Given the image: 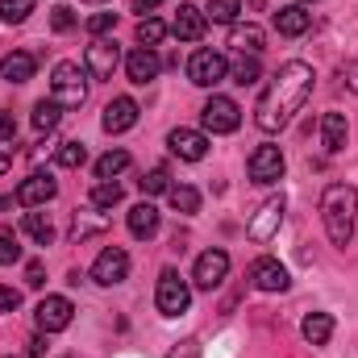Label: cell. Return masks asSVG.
I'll return each mask as SVG.
<instances>
[{
  "instance_id": "cell-5",
  "label": "cell",
  "mask_w": 358,
  "mask_h": 358,
  "mask_svg": "<svg viewBox=\"0 0 358 358\" xmlns=\"http://www.w3.org/2000/svg\"><path fill=\"white\" fill-rule=\"evenodd\" d=\"M155 304H159V313H163V317H179V313H187V304H192V287L179 279V271L167 267L163 275H159Z\"/></svg>"
},
{
  "instance_id": "cell-40",
  "label": "cell",
  "mask_w": 358,
  "mask_h": 358,
  "mask_svg": "<svg viewBox=\"0 0 358 358\" xmlns=\"http://www.w3.org/2000/svg\"><path fill=\"white\" fill-rule=\"evenodd\" d=\"M13 308H21V292L0 283V313H13Z\"/></svg>"
},
{
  "instance_id": "cell-22",
  "label": "cell",
  "mask_w": 358,
  "mask_h": 358,
  "mask_svg": "<svg viewBox=\"0 0 358 358\" xmlns=\"http://www.w3.org/2000/svg\"><path fill=\"white\" fill-rule=\"evenodd\" d=\"M308 25H313V17L304 13V4H283V8L275 13V29H279L283 38H300Z\"/></svg>"
},
{
  "instance_id": "cell-48",
  "label": "cell",
  "mask_w": 358,
  "mask_h": 358,
  "mask_svg": "<svg viewBox=\"0 0 358 358\" xmlns=\"http://www.w3.org/2000/svg\"><path fill=\"white\" fill-rule=\"evenodd\" d=\"M8 204H13V200H0V208H8Z\"/></svg>"
},
{
  "instance_id": "cell-46",
  "label": "cell",
  "mask_w": 358,
  "mask_h": 358,
  "mask_svg": "<svg viewBox=\"0 0 358 358\" xmlns=\"http://www.w3.org/2000/svg\"><path fill=\"white\" fill-rule=\"evenodd\" d=\"M159 4H163V0H134L138 13H150V8H159Z\"/></svg>"
},
{
  "instance_id": "cell-2",
  "label": "cell",
  "mask_w": 358,
  "mask_h": 358,
  "mask_svg": "<svg viewBox=\"0 0 358 358\" xmlns=\"http://www.w3.org/2000/svg\"><path fill=\"white\" fill-rule=\"evenodd\" d=\"M321 221H325V234L334 246H350L355 238V221H358V192L350 183H329L321 192Z\"/></svg>"
},
{
  "instance_id": "cell-49",
  "label": "cell",
  "mask_w": 358,
  "mask_h": 358,
  "mask_svg": "<svg viewBox=\"0 0 358 358\" xmlns=\"http://www.w3.org/2000/svg\"><path fill=\"white\" fill-rule=\"evenodd\" d=\"M84 4H104V0H84Z\"/></svg>"
},
{
  "instance_id": "cell-50",
  "label": "cell",
  "mask_w": 358,
  "mask_h": 358,
  "mask_svg": "<svg viewBox=\"0 0 358 358\" xmlns=\"http://www.w3.org/2000/svg\"><path fill=\"white\" fill-rule=\"evenodd\" d=\"M296 4H313V0H296Z\"/></svg>"
},
{
  "instance_id": "cell-41",
  "label": "cell",
  "mask_w": 358,
  "mask_h": 358,
  "mask_svg": "<svg viewBox=\"0 0 358 358\" xmlns=\"http://www.w3.org/2000/svg\"><path fill=\"white\" fill-rule=\"evenodd\" d=\"M13 134H17V121H13V113H0V142H13Z\"/></svg>"
},
{
  "instance_id": "cell-38",
  "label": "cell",
  "mask_w": 358,
  "mask_h": 358,
  "mask_svg": "<svg viewBox=\"0 0 358 358\" xmlns=\"http://www.w3.org/2000/svg\"><path fill=\"white\" fill-rule=\"evenodd\" d=\"M50 25H55V34H67V29H76V13L67 4H55L50 8Z\"/></svg>"
},
{
  "instance_id": "cell-6",
  "label": "cell",
  "mask_w": 358,
  "mask_h": 358,
  "mask_svg": "<svg viewBox=\"0 0 358 358\" xmlns=\"http://www.w3.org/2000/svg\"><path fill=\"white\" fill-rule=\"evenodd\" d=\"M200 121H204L208 134H234L242 125V108L229 96H208V104L200 108Z\"/></svg>"
},
{
  "instance_id": "cell-34",
  "label": "cell",
  "mask_w": 358,
  "mask_h": 358,
  "mask_svg": "<svg viewBox=\"0 0 358 358\" xmlns=\"http://www.w3.org/2000/svg\"><path fill=\"white\" fill-rule=\"evenodd\" d=\"M138 183H142L146 196H163V192H171V171H167V167H150Z\"/></svg>"
},
{
  "instance_id": "cell-33",
  "label": "cell",
  "mask_w": 358,
  "mask_h": 358,
  "mask_svg": "<svg viewBox=\"0 0 358 358\" xmlns=\"http://www.w3.org/2000/svg\"><path fill=\"white\" fill-rule=\"evenodd\" d=\"M55 163H59V167H67V171L84 167V163H88V150H84V142H63V146H59V155H55Z\"/></svg>"
},
{
  "instance_id": "cell-32",
  "label": "cell",
  "mask_w": 358,
  "mask_h": 358,
  "mask_svg": "<svg viewBox=\"0 0 358 358\" xmlns=\"http://www.w3.org/2000/svg\"><path fill=\"white\" fill-rule=\"evenodd\" d=\"M163 38H167V25H163L159 17H142V21H138V42H142V46H150V50H155Z\"/></svg>"
},
{
  "instance_id": "cell-8",
  "label": "cell",
  "mask_w": 358,
  "mask_h": 358,
  "mask_svg": "<svg viewBox=\"0 0 358 358\" xmlns=\"http://www.w3.org/2000/svg\"><path fill=\"white\" fill-rule=\"evenodd\" d=\"M125 275H129V255H125L121 246H104V250L96 255V263H92V279H96L100 287H117Z\"/></svg>"
},
{
  "instance_id": "cell-28",
  "label": "cell",
  "mask_w": 358,
  "mask_h": 358,
  "mask_svg": "<svg viewBox=\"0 0 358 358\" xmlns=\"http://www.w3.org/2000/svg\"><path fill=\"white\" fill-rule=\"evenodd\" d=\"M167 196H171V208L183 213V217H192V213L200 208V192H196V187H187V183H171V192H167Z\"/></svg>"
},
{
  "instance_id": "cell-19",
  "label": "cell",
  "mask_w": 358,
  "mask_h": 358,
  "mask_svg": "<svg viewBox=\"0 0 358 358\" xmlns=\"http://www.w3.org/2000/svg\"><path fill=\"white\" fill-rule=\"evenodd\" d=\"M108 229V217L92 204V208H76V217H71V242H88L96 234H104Z\"/></svg>"
},
{
  "instance_id": "cell-9",
  "label": "cell",
  "mask_w": 358,
  "mask_h": 358,
  "mask_svg": "<svg viewBox=\"0 0 358 358\" xmlns=\"http://www.w3.org/2000/svg\"><path fill=\"white\" fill-rule=\"evenodd\" d=\"M283 213H287V204H283V196H271L263 200V208L255 213V221H250V242H259V246H267L271 238L279 234V225H283Z\"/></svg>"
},
{
  "instance_id": "cell-7",
  "label": "cell",
  "mask_w": 358,
  "mask_h": 358,
  "mask_svg": "<svg viewBox=\"0 0 358 358\" xmlns=\"http://www.w3.org/2000/svg\"><path fill=\"white\" fill-rule=\"evenodd\" d=\"M71 317H76V304L67 296H42L38 308H34V321H38L42 334H63L71 325Z\"/></svg>"
},
{
  "instance_id": "cell-27",
  "label": "cell",
  "mask_w": 358,
  "mask_h": 358,
  "mask_svg": "<svg viewBox=\"0 0 358 358\" xmlns=\"http://www.w3.org/2000/svg\"><path fill=\"white\" fill-rule=\"evenodd\" d=\"M21 229H25L38 246H50V242H55V225H50V217H46V213H25Z\"/></svg>"
},
{
  "instance_id": "cell-43",
  "label": "cell",
  "mask_w": 358,
  "mask_h": 358,
  "mask_svg": "<svg viewBox=\"0 0 358 358\" xmlns=\"http://www.w3.org/2000/svg\"><path fill=\"white\" fill-rule=\"evenodd\" d=\"M342 80H346V88L358 96V63H346V67H342Z\"/></svg>"
},
{
  "instance_id": "cell-18",
  "label": "cell",
  "mask_w": 358,
  "mask_h": 358,
  "mask_svg": "<svg viewBox=\"0 0 358 358\" xmlns=\"http://www.w3.org/2000/svg\"><path fill=\"white\" fill-rule=\"evenodd\" d=\"M250 279H255V287H259V292H287V287H292L287 267H279L275 259H259V263L250 267Z\"/></svg>"
},
{
  "instance_id": "cell-37",
  "label": "cell",
  "mask_w": 358,
  "mask_h": 358,
  "mask_svg": "<svg viewBox=\"0 0 358 358\" xmlns=\"http://www.w3.org/2000/svg\"><path fill=\"white\" fill-rule=\"evenodd\" d=\"M17 259H21L17 234H13V229H0V267H8V263H17Z\"/></svg>"
},
{
  "instance_id": "cell-16",
  "label": "cell",
  "mask_w": 358,
  "mask_h": 358,
  "mask_svg": "<svg viewBox=\"0 0 358 358\" xmlns=\"http://www.w3.org/2000/svg\"><path fill=\"white\" fill-rule=\"evenodd\" d=\"M138 100H129V96H117L108 108H104V117H100V125H104V134H125V129H134L138 125Z\"/></svg>"
},
{
  "instance_id": "cell-42",
  "label": "cell",
  "mask_w": 358,
  "mask_h": 358,
  "mask_svg": "<svg viewBox=\"0 0 358 358\" xmlns=\"http://www.w3.org/2000/svg\"><path fill=\"white\" fill-rule=\"evenodd\" d=\"M167 358H200V346H196V342H179Z\"/></svg>"
},
{
  "instance_id": "cell-15",
  "label": "cell",
  "mask_w": 358,
  "mask_h": 358,
  "mask_svg": "<svg viewBox=\"0 0 358 358\" xmlns=\"http://www.w3.org/2000/svg\"><path fill=\"white\" fill-rule=\"evenodd\" d=\"M167 146H171V155H179L183 163H200L208 155V138L200 129H183V125L167 134Z\"/></svg>"
},
{
  "instance_id": "cell-36",
  "label": "cell",
  "mask_w": 358,
  "mask_h": 358,
  "mask_svg": "<svg viewBox=\"0 0 358 358\" xmlns=\"http://www.w3.org/2000/svg\"><path fill=\"white\" fill-rule=\"evenodd\" d=\"M34 4H38V0H0V21L21 25V21L34 13Z\"/></svg>"
},
{
  "instance_id": "cell-17",
  "label": "cell",
  "mask_w": 358,
  "mask_h": 358,
  "mask_svg": "<svg viewBox=\"0 0 358 358\" xmlns=\"http://www.w3.org/2000/svg\"><path fill=\"white\" fill-rule=\"evenodd\" d=\"M204 25H208L204 8H196V4H179L176 21H171V34H176L179 42H200V38H204Z\"/></svg>"
},
{
  "instance_id": "cell-23",
  "label": "cell",
  "mask_w": 358,
  "mask_h": 358,
  "mask_svg": "<svg viewBox=\"0 0 358 358\" xmlns=\"http://www.w3.org/2000/svg\"><path fill=\"white\" fill-rule=\"evenodd\" d=\"M321 138H325V150H329V155H342V150H346V138H350L346 117H342V113H325V121H321Z\"/></svg>"
},
{
  "instance_id": "cell-39",
  "label": "cell",
  "mask_w": 358,
  "mask_h": 358,
  "mask_svg": "<svg viewBox=\"0 0 358 358\" xmlns=\"http://www.w3.org/2000/svg\"><path fill=\"white\" fill-rule=\"evenodd\" d=\"M113 25H117V13H96V17H88V34H92V38L108 34Z\"/></svg>"
},
{
  "instance_id": "cell-10",
  "label": "cell",
  "mask_w": 358,
  "mask_h": 358,
  "mask_svg": "<svg viewBox=\"0 0 358 358\" xmlns=\"http://www.w3.org/2000/svg\"><path fill=\"white\" fill-rule=\"evenodd\" d=\"M117 63H121V50H117V42L92 38V46L84 50V71H88L92 80H113Z\"/></svg>"
},
{
  "instance_id": "cell-21",
  "label": "cell",
  "mask_w": 358,
  "mask_h": 358,
  "mask_svg": "<svg viewBox=\"0 0 358 358\" xmlns=\"http://www.w3.org/2000/svg\"><path fill=\"white\" fill-rule=\"evenodd\" d=\"M159 221H163V217H159V208H155L150 200L134 204V208H129V217H125V225H129V234H134V238H155V234H159Z\"/></svg>"
},
{
  "instance_id": "cell-20",
  "label": "cell",
  "mask_w": 358,
  "mask_h": 358,
  "mask_svg": "<svg viewBox=\"0 0 358 358\" xmlns=\"http://www.w3.org/2000/svg\"><path fill=\"white\" fill-rule=\"evenodd\" d=\"M34 71H38V59L29 50H13V55L0 59V76L8 84H25V80H34Z\"/></svg>"
},
{
  "instance_id": "cell-26",
  "label": "cell",
  "mask_w": 358,
  "mask_h": 358,
  "mask_svg": "<svg viewBox=\"0 0 358 358\" xmlns=\"http://www.w3.org/2000/svg\"><path fill=\"white\" fill-rule=\"evenodd\" d=\"M229 80L234 84H242V88H250V84H259L263 80V67H259V55H242L234 67H229Z\"/></svg>"
},
{
  "instance_id": "cell-25",
  "label": "cell",
  "mask_w": 358,
  "mask_h": 358,
  "mask_svg": "<svg viewBox=\"0 0 358 358\" xmlns=\"http://www.w3.org/2000/svg\"><path fill=\"white\" fill-rule=\"evenodd\" d=\"M300 334H304L308 346H325V342L334 338V317H329V313H308V317L300 321Z\"/></svg>"
},
{
  "instance_id": "cell-13",
  "label": "cell",
  "mask_w": 358,
  "mask_h": 358,
  "mask_svg": "<svg viewBox=\"0 0 358 358\" xmlns=\"http://www.w3.org/2000/svg\"><path fill=\"white\" fill-rule=\"evenodd\" d=\"M55 192H59L55 179L46 176V171H34L29 179L17 183V196H13V200H17L21 208H38V204H46V200H55Z\"/></svg>"
},
{
  "instance_id": "cell-3",
  "label": "cell",
  "mask_w": 358,
  "mask_h": 358,
  "mask_svg": "<svg viewBox=\"0 0 358 358\" xmlns=\"http://www.w3.org/2000/svg\"><path fill=\"white\" fill-rule=\"evenodd\" d=\"M50 100L59 108H80L88 100V71L80 63H59L50 76Z\"/></svg>"
},
{
  "instance_id": "cell-30",
  "label": "cell",
  "mask_w": 358,
  "mask_h": 358,
  "mask_svg": "<svg viewBox=\"0 0 358 358\" xmlns=\"http://www.w3.org/2000/svg\"><path fill=\"white\" fill-rule=\"evenodd\" d=\"M238 13H242V0H208V8H204V17L217 25H234Z\"/></svg>"
},
{
  "instance_id": "cell-35",
  "label": "cell",
  "mask_w": 358,
  "mask_h": 358,
  "mask_svg": "<svg viewBox=\"0 0 358 358\" xmlns=\"http://www.w3.org/2000/svg\"><path fill=\"white\" fill-rule=\"evenodd\" d=\"M121 196H125V192H121V183L100 179V183H96V192H92V204H96V208H113V204H121Z\"/></svg>"
},
{
  "instance_id": "cell-31",
  "label": "cell",
  "mask_w": 358,
  "mask_h": 358,
  "mask_svg": "<svg viewBox=\"0 0 358 358\" xmlns=\"http://www.w3.org/2000/svg\"><path fill=\"white\" fill-rule=\"evenodd\" d=\"M59 117H63V108H59L55 100H38V104H34V129L50 134V129L59 125Z\"/></svg>"
},
{
  "instance_id": "cell-47",
  "label": "cell",
  "mask_w": 358,
  "mask_h": 358,
  "mask_svg": "<svg viewBox=\"0 0 358 358\" xmlns=\"http://www.w3.org/2000/svg\"><path fill=\"white\" fill-rule=\"evenodd\" d=\"M8 167H13V159H8V155H4V150H0V176H4V171H8Z\"/></svg>"
},
{
  "instance_id": "cell-12",
  "label": "cell",
  "mask_w": 358,
  "mask_h": 358,
  "mask_svg": "<svg viewBox=\"0 0 358 358\" xmlns=\"http://www.w3.org/2000/svg\"><path fill=\"white\" fill-rule=\"evenodd\" d=\"M283 150L279 146H259L255 155H250V163H246V171H250V179L255 183H275V179H283Z\"/></svg>"
},
{
  "instance_id": "cell-24",
  "label": "cell",
  "mask_w": 358,
  "mask_h": 358,
  "mask_svg": "<svg viewBox=\"0 0 358 358\" xmlns=\"http://www.w3.org/2000/svg\"><path fill=\"white\" fill-rule=\"evenodd\" d=\"M263 38H267V34H263L255 21H246V25H234V29H229V46H234L238 55H259V50H263Z\"/></svg>"
},
{
  "instance_id": "cell-1",
  "label": "cell",
  "mask_w": 358,
  "mask_h": 358,
  "mask_svg": "<svg viewBox=\"0 0 358 358\" xmlns=\"http://www.w3.org/2000/svg\"><path fill=\"white\" fill-rule=\"evenodd\" d=\"M313 67L304 63V59H292V63H283L279 71H275V80H271L263 96H259V104H255V125L263 129V134H279L300 108H304V100H308V92H313Z\"/></svg>"
},
{
  "instance_id": "cell-4",
  "label": "cell",
  "mask_w": 358,
  "mask_h": 358,
  "mask_svg": "<svg viewBox=\"0 0 358 358\" xmlns=\"http://www.w3.org/2000/svg\"><path fill=\"white\" fill-rule=\"evenodd\" d=\"M225 76H229V59H225L221 50H208V46L192 50V59H187V80H192L196 88H217Z\"/></svg>"
},
{
  "instance_id": "cell-45",
  "label": "cell",
  "mask_w": 358,
  "mask_h": 358,
  "mask_svg": "<svg viewBox=\"0 0 358 358\" xmlns=\"http://www.w3.org/2000/svg\"><path fill=\"white\" fill-rule=\"evenodd\" d=\"M46 355V338H34V342H29V358H42Z\"/></svg>"
},
{
  "instance_id": "cell-29",
  "label": "cell",
  "mask_w": 358,
  "mask_h": 358,
  "mask_svg": "<svg viewBox=\"0 0 358 358\" xmlns=\"http://www.w3.org/2000/svg\"><path fill=\"white\" fill-rule=\"evenodd\" d=\"M125 167H129V150H108V155L96 159V179H113V176H121Z\"/></svg>"
},
{
  "instance_id": "cell-44",
  "label": "cell",
  "mask_w": 358,
  "mask_h": 358,
  "mask_svg": "<svg viewBox=\"0 0 358 358\" xmlns=\"http://www.w3.org/2000/svg\"><path fill=\"white\" fill-rule=\"evenodd\" d=\"M29 287H42V263H29V279H25Z\"/></svg>"
},
{
  "instance_id": "cell-11",
  "label": "cell",
  "mask_w": 358,
  "mask_h": 358,
  "mask_svg": "<svg viewBox=\"0 0 358 358\" xmlns=\"http://www.w3.org/2000/svg\"><path fill=\"white\" fill-rule=\"evenodd\" d=\"M225 275H229V255H225V250H204V255L196 259L192 283H196L200 292H213V287L225 283Z\"/></svg>"
},
{
  "instance_id": "cell-14",
  "label": "cell",
  "mask_w": 358,
  "mask_h": 358,
  "mask_svg": "<svg viewBox=\"0 0 358 358\" xmlns=\"http://www.w3.org/2000/svg\"><path fill=\"white\" fill-rule=\"evenodd\" d=\"M159 71H163V59L150 50V46H138V50H129L125 55V76L134 80V84H150V80H159Z\"/></svg>"
}]
</instances>
